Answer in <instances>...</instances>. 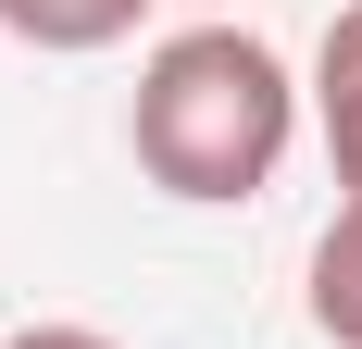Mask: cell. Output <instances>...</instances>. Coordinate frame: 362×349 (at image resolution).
<instances>
[{"label": "cell", "instance_id": "1", "mask_svg": "<svg viewBox=\"0 0 362 349\" xmlns=\"http://www.w3.org/2000/svg\"><path fill=\"white\" fill-rule=\"evenodd\" d=\"M300 138V88L275 63V37L250 25H187L138 63V100H125V150L163 200H262L275 162Z\"/></svg>", "mask_w": 362, "mask_h": 349}, {"label": "cell", "instance_id": "2", "mask_svg": "<svg viewBox=\"0 0 362 349\" xmlns=\"http://www.w3.org/2000/svg\"><path fill=\"white\" fill-rule=\"evenodd\" d=\"M313 125H325V162H337V187L362 200V0H337L325 50H313Z\"/></svg>", "mask_w": 362, "mask_h": 349}, {"label": "cell", "instance_id": "3", "mask_svg": "<svg viewBox=\"0 0 362 349\" xmlns=\"http://www.w3.org/2000/svg\"><path fill=\"white\" fill-rule=\"evenodd\" d=\"M313 337L362 349V200H337V225L313 237Z\"/></svg>", "mask_w": 362, "mask_h": 349}, {"label": "cell", "instance_id": "4", "mask_svg": "<svg viewBox=\"0 0 362 349\" xmlns=\"http://www.w3.org/2000/svg\"><path fill=\"white\" fill-rule=\"evenodd\" d=\"M150 0H0V37H25V50H112V37H138Z\"/></svg>", "mask_w": 362, "mask_h": 349}, {"label": "cell", "instance_id": "5", "mask_svg": "<svg viewBox=\"0 0 362 349\" xmlns=\"http://www.w3.org/2000/svg\"><path fill=\"white\" fill-rule=\"evenodd\" d=\"M0 349H112L100 324H25V337H0Z\"/></svg>", "mask_w": 362, "mask_h": 349}]
</instances>
